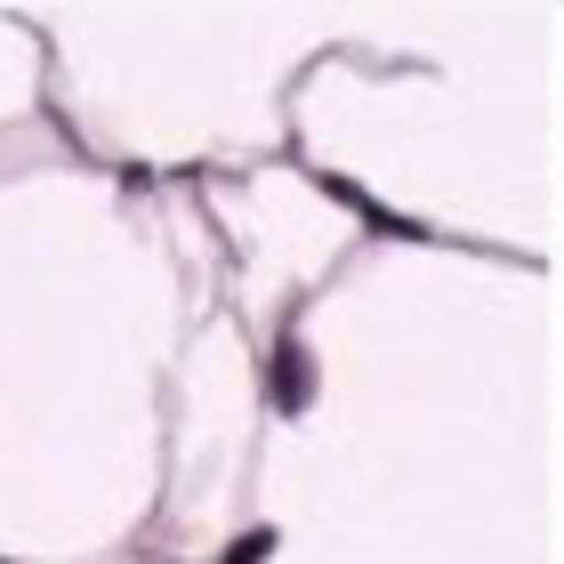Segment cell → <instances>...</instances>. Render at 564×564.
I'll return each mask as SVG.
<instances>
[{"label": "cell", "mask_w": 564, "mask_h": 564, "mask_svg": "<svg viewBox=\"0 0 564 564\" xmlns=\"http://www.w3.org/2000/svg\"><path fill=\"white\" fill-rule=\"evenodd\" d=\"M355 24L364 9H33L65 145L138 186L282 162L299 73Z\"/></svg>", "instance_id": "obj_4"}, {"label": "cell", "mask_w": 564, "mask_h": 564, "mask_svg": "<svg viewBox=\"0 0 564 564\" xmlns=\"http://www.w3.org/2000/svg\"><path fill=\"white\" fill-rule=\"evenodd\" d=\"M259 452H267V347L226 306L218 274L170 371L162 508L145 532V564H242L250 532H259Z\"/></svg>", "instance_id": "obj_5"}, {"label": "cell", "mask_w": 564, "mask_h": 564, "mask_svg": "<svg viewBox=\"0 0 564 564\" xmlns=\"http://www.w3.org/2000/svg\"><path fill=\"white\" fill-rule=\"evenodd\" d=\"M242 564H549V267L355 250L267 355Z\"/></svg>", "instance_id": "obj_1"}, {"label": "cell", "mask_w": 564, "mask_h": 564, "mask_svg": "<svg viewBox=\"0 0 564 564\" xmlns=\"http://www.w3.org/2000/svg\"><path fill=\"white\" fill-rule=\"evenodd\" d=\"M202 226L218 242V274H226V306L242 315V330L274 355V339L291 330V315L315 291L347 274V259L364 250L379 226L355 210L347 194H330L323 177H306L291 153L282 162H250L226 177L194 186Z\"/></svg>", "instance_id": "obj_6"}, {"label": "cell", "mask_w": 564, "mask_h": 564, "mask_svg": "<svg viewBox=\"0 0 564 564\" xmlns=\"http://www.w3.org/2000/svg\"><path fill=\"white\" fill-rule=\"evenodd\" d=\"M210 291L194 186L73 145L0 177V564H145L170 371Z\"/></svg>", "instance_id": "obj_2"}, {"label": "cell", "mask_w": 564, "mask_h": 564, "mask_svg": "<svg viewBox=\"0 0 564 564\" xmlns=\"http://www.w3.org/2000/svg\"><path fill=\"white\" fill-rule=\"evenodd\" d=\"M556 9H364L291 89V162L379 235L549 267Z\"/></svg>", "instance_id": "obj_3"}, {"label": "cell", "mask_w": 564, "mask_h": 564, "mask_svg": "<svg viewBox=\"0 0 564 564\" xmlns=\"http://www.w3.org/2000/svg\"><path fill=\"white\" fill-rule=\"evenodd\" d=\"M57 145L65 130L48 113V48L33 33V9H0V177Z\"/></svg>", "instance_id": "obj_7"}]
</instances>
